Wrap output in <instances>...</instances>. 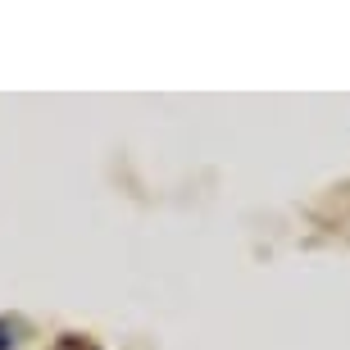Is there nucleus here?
Here are the masks:
<instances>
[{
    "label": "nucleus",
    "mask_w": 350,
    "mask_h": 350,
    "mask_svg": "<svg viewBox=\"0 0 350 350\" xmlns=\"http://www.w3.org/2000/svg\"><path fill=\"white\" fill-rule=\"evenodd\" d=\"M18 346V323L14 319H0V350H14Z\"/></svg>",
    "instance_id": "obj_1"
}]
</instances>
